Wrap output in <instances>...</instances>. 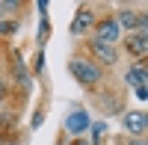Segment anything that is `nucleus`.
<instances>
[{
	"mask_svg": "<svg viewBox=\"0 0 148 145\" xmlns=\"http://www.w3.org/2000/svg\"><path fill=\"white\" fill-rule=\"evenodd\" d=\"M3 98H6V83L0 80V104H3Z\"/></svg>",
	"mask_w": 148,
	"mask_h": 145,
	"instance_id": "9b49d317",
	"label": "nucleus"
},
{
	"mask_svg": "<svg viewBox=\"0 0 148 145\" xmlns=\"http://www.w3.org/2000/svg\"><path fill=\"white\" fill-rule=\"evenodd\" d=\"M119 36H121V30H119L116 18H110V21H101V24H98V42H104V44H116V42H119Z\"/></svg>",
	"mask_w": 148,
	"mask_h": 145,
	"instance_id": "20e7f679",
	"label": "nucleus"
},
{
	"mask_svg": "<svg viewBox=\"0 0 148 145\" xmlns=\"http://www.w3.org/2000/svg\"><path fill=\"white\" fill-rule=\"evenodd\" d=\"M116 24H119V30H133V27H139V30H145V15H136L133 9H121L119 12V18H116Z\"/></svg>",
	"mask_w": 148,
	"mask_h": 145,
	"instance_id": "39448f33",
	"label": "nucleus"
},
{
	"mask_svg": "<svg viewBox=\"0 0 148 145\" xmlns=\"http://www.w3.org/2000/svg\"><path fill=\"white\" fill-rule=\"evenodd\" d=\"M68 71H71V74L83 83V86H95V83L101 80V68L92 65V62H86V59H71Z\"/></svg>",
	"mask_w": 148,
	"mask_h": 145,
	"instance_id": "f257e3e1",
	"label": "nucleus"
},
{
	"mask_svg": "<svg viewBox=\"0 0 148 145\" xmlns=\"http://www.w3.org/2000/svg\"><path fill=\"white\" fill-rule=\"evenodd\" d=\"M89 130H92V139L98 142V139L107 133V122H95V124H89Z\"/></svg>",
	"mask_w": 148,
	"mask_h": 145,
	"instance_id": "9d476101",
	"label": "nucleus"
},
{
	"mask_svg": "<svg viewBox=\"0 0 148 145\" xmlns=\"http://www.w3.org/2000/svg\"><path fill=\"white\" fill-rule=\"evenodd\" d=\"M89 116H86V110H74V113H68V118H65V130L68 133H74V136H80L83 130H89Z\"/></svg>",
	"mask_w": 148,
	"mask_h": 145,
	"instance_id": "7ed1b4c3",
	"label": "nucleus"
},
{
	"mask_svg": "<svg viewBox=\"0 0 148 145\" xmlns=\"http://www.w3.org/2000/svg\"><path fill=\"white\" fill-rule=\"evenodd\" d=\"M89 24H92V12H89V9H80L77 18H74V24H71V33H83Z\"/></svg>",
	"mask_w": 148,
	"mask_h": 145,
	"instance_id": "1a4fd4ad",
	"label": "nucleus"
},
{
	"mask_svg": "<svg viewBox=\"0 0 148 145\" xmlns=\"http://www.w3.org/2000/svg\"><path fill=\"white\" fill-rule=\"evenodd\" d=\"M125 80H127V83H133L136 89H139V86H145V65H142V62L130 65V68H127V74H125Z\"/></svg>",
	"mask_w": 148,
	"mask_h": 145,
	"instance_id": "6e6552de",
	"label": "nucleus"
},
{
	"mask_svg": "<svg viewBox=\"0 0 148 145\" xmlns=\"http://www.w3.org/2000/svg\"><path fill=\"white\" fill-rule=\"evenodd\" d=\"M92 53H95L98 59H104L107 65H113L116 59H119V53H116V47H113V44H104V42H98V39L92 42Z\"/></svg>",
	"mask_w": 148,
	"mask_h": 145,
	"instance_id": "0eeeda50",
	"label": "nucleus"
},
{
	"mask_svg": "<svg viewBox=\"0 0 148 145\" xmlns=\"http://www.w3.org/2000/svg\"><path fill=\"white\" fill-rule=\"evenodd\" d=\"M74 145H86V142H74Z\"/></svg>",
	"mask_w": 148,
	"mask_h": 145,
	"instance_id": "ddd939ff",
	"label": "nucleus"
},
{
	"mask_svg": "<svg viewBox=\"0 0 148 145\" xmlns=\"http://www.w3.org/2000/svg\"><path fill=\"white\" fill-rule=\"evenodd\" d=\"M130 145H145V139H142V136H139V139H133V142H130Z\"/></svg>",
	"mask_w": 148,
	"mask_h": 145,
	"instance_id": "f8f14e48",
	"label": "nucleus"
},
{
	"mask_svg": "<svg viewBox=\"0 0 148 145\" xmlns=\"http://www.w3.org/2000/svg\"><path fill=\"white\" fill-rule=\"evenodd\" d=\"M127 51H130L133 56H145V51H148V33H145V30L127 36Z\"/></svg>",
	"mask_w": 148,
	"mask_h": 145,
	"instance_id": "423d86ee",
	"label": "nucleus"
},
{
	"mask_svg": "<svg viewBox=\"0 0 148 145\" xmlns=\"http://www.w3.org/2000/svg\"><path fill=\"white\" fill-rule=\"evenodd\" d=\"M121 124H125V130L130 136H142L145 133V113L142 110H130V113H125V118H121Z\"/></svg>",
	"mask_w": 148,
	"mask_h": 145,
	"instance_id": "f03ea898",
	"label": "nucleus"
}]
</instances>
